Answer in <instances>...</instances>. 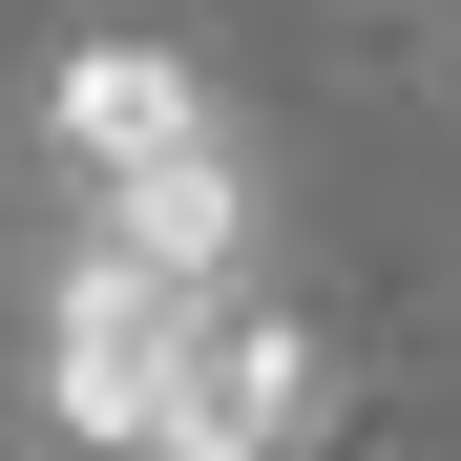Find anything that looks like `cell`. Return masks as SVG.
Wrapping results in <instances>:
<instances>
[{
	"instance_id": "cell-2",
	"label": "cell",
	"mask_w": 461,
	"mask_h": 461,
	"mask_svg": "<svg viewBox=\"0 0 461 461\" xmlns=\"http://www.w3.org/2000/svg\"><path fill=\"white\" fill-rule=\"evenodd\" d=\"M63 189H85V252H147V273H252V147L189 85L168 42H85L63 63Z\"/></svg>"
},
{
	"instance_id": "cell-1",
	"label": "cell",
	"mask_w": 461,
	"mask_h": 461,
	"mask_svg": "<svg viewBox=\"0 0 461 461\" xmlns=\"http://www.w3.org/2000/svg\"><path fill=\"white\" fill-rule=\"evenodd\" d=\"M42 399L105 461H294L315 440V336L252 273H147V252H63L42 294Z\"/></svg>"
}]
</instances>
